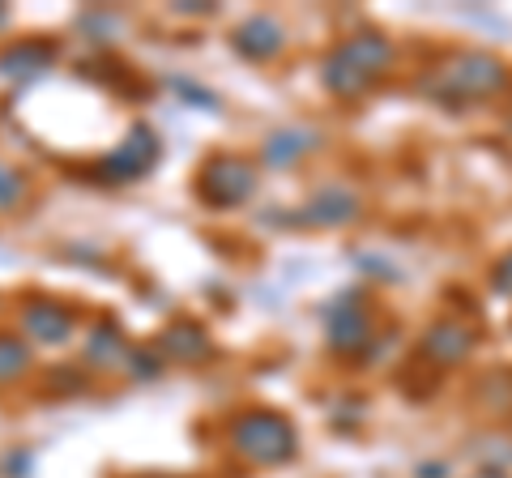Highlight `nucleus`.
Instances as JSON below:
<instances>
[{
  "label": "nucleus",
  "mask_w": 512,
  "mask_h": 478,
  "mask_svg": "<svg viewBox=\"0 0 512 478\" xmlns=\"http://www.w3.org/2000/svg\"><path fill=\"white\" fill-rule=\"evenodd\" d=\"M158 346L167 350V355L175 359H188V363H197V359H210V338H205V329L201 325H188V321H175L163 338H158Z\"/></svg>",
  "instance_id": "9"
},
{
  "label": "nucleus",
  "mask_w": 512,
  "mask_h": 478,
  "mask_svg": "<svg viewBox=\"0 0 512 478\" xmlns=\"http://www.w3.org/2000/svg\"><path fill=\"white\" fill-rule=\"evenodd\" d=\"M56 56V47H47V43H18V47H9V52H0V73H9V77H35L47 69V60Z\"/></svg>",
  "instance_id": "11"
},
{
  "label": "nucleus",
  "mask_w": 512,
  "mask_h": 478,
  "mask_svg": "<svg viewBox=\"0 0 512 478\" xmlns=\"http://www.w3.org/2000/svg\"><path fill=\"white\" fill-rule=\"evenodd\" d=\"M389 60H393V47L380 35H355L325 60V86L333 94H359L384 73Z\"/></svg>",
  "instance_id": "2"
},
{
  "label": "nucleus",
  "mask_w": 512,
  "mask_h": 478,
  "mask_svg": "<svg viewBox=\"0 0 512 478\" xmlns=\"http://www.w3.org/2000/svg\"><path fill=\"white\" fill-rule=\"evenodd\" d=\"M470 342H474V333L461 321H440V325H431V333L423 338V350L436 363H457L470 350Z\"/></svg>",
  "instance_id": "8"
},
{
  "label": "nucleus",
  "mask_w": 512,
  "mask_h": 478,
  "mask_svg": "<svg viewBox=\"0 0 512 478\" xmlns=\"http://www.w3.org/2000/svg\"><path fill=\"white\" fill-rule=\"evenodd\" d=\"M231 449L256 466H282L295 457V427L274 410H248L231 423Z\"/></svg>",
  "instance_id": "1"
},
{
  "label": "nucleus",
  "mask_w": 512,
  "mask_h": 478,
  "mask_svg": "<svg viewBox=\"0 0 512 478\" xmlns=\"http://www.w3.org/2000/svg\"><path fill=\"white\" fill-rule=\"evenodd\" d=\"M359 214V201L355 193H346V188H325L312 205H308V222H325V227H338V222H350Z\"/></svg>",
  "instance_id": "10"
},
{
  "label": "nucleus",
  "mask_w": 512,
  "mask_h": 478,
  "mask_svg": "<svg viewBox=\"0 0 512 478\" xmlns=\"http://www.w3.org/2000/svg\"><path fill=\"white\" fill-rule=\"evenodd\" d=\"M282 26L278 18H269V13H256V18H248L244 26L235 30V47H239V56H248V60H274L282 52Z\"/></svg>",
  "instance_id": "7"
},
{
  "label": "nucleus",
  "mask_w": 512,
  "mask_h": 478,
  "mask_svg": "<svg viewBox=\"0 0 512 478\" xmlns=\"http://www.w3.org/2000/svg\"><path fill=\"white\" fill-rule=\"evenodd\" d=\"M158 163V133L150 124H133L128 129V141H120V150H111L94 175L107 184H128V180H141L150 167Z\"/></svg>",
  "instance_id": "3"
},
{
  "label": "nucleus",
  "mask_w": 512,
  "mask_h": 478,
  "mask_svg": "<svg viewBox=\"0 0 512 478\" xmlns=\"http://www.w3.org/2000/svg\"><path fill=\"white\" fill-rule=\"evenodd\" d=\"M18 197H22V180H18V171L0 167V210H9V205H18Z\"/></svg>",
  "instance_id": "15"
},
{
  "label": "nucleus",
  "mask_w": 512,
  "mask_h": 478,
  "mask_svg": "<svg viewBox=\"0 0 512 478\" xmlns=\"http://www.w3.org/2000/svg\"><path fill=\"white\" fill-rule=\"evenodd\" d=\"M444 82L453 86L461 99H483V94H491V90L504 86V69L495 65V60L470 52V56H457V60H453V69L444 73Z\"/></svg>",
  "instance_id": "5"
},
{
  "label": "nucleus",
  "mask_w": 512,
  "mask_h": 478,
  "mask_svg": "<svg viewBox=\"0 0 512 478\" xmlns=\"http://www.w3.org/2000/svg\"><path fill=\"white\" fill-rule=\"evenodd\" d=\"M329 338H333V346H338V350H355L367 338L363 308H355V304H338V308H333L329 312Z\"/></svg>",
  "instance_id": "12"
},
{
  "label": "nucleus",
  "mask_w": 512,
  "mask_h": 478,
  "mask_svg": "<svg viewBox=\"0 0 512 478\" xmlns=\"http://www.w3.org/2000/svg\"><path fill=\"white\" fill-rule=\"evenodd\" d=\"M495 282H500V291H512V257L495 269Z\"/></svg>",
  "instance_id": "16"
},
{
  "label": "nucleus",
  "mask_w": 512,
  "mask_h": 478,
  "mask_svg": "<svg viewBox=\"0 0 512 478\" xmlns=\"http://www.w3.org/2000/svg\"><path fill=\"white\" fill-rule=\"evenodd\" d=\"M5 18H9V13H5V5H0V26H5Z\"/></svg>",
  "instance_id": "17"
},
{
  "label": "nucleus",
  "mask_w": 512,
  "mask_h": 478,
  "mask_svg": "<svg viewBox=\"0 0 512 478\" xmlns=\"http://www.w3.org/2000/svg\"><path fill=\"white\" fill-rule=\"evenodd\" d=\"M30 368V346L18 338H0V385L18 380Z\"/></svg>",
  "instance_id": "14"
},
{
  "label": "nucleus",
  "mask_w": 512,
  "mask_h": 478,
  "mask_svg": "<svg viewBox=\"0 0 512 478\" xmlns=\"http://www.w3.org/2000/svg\"><path fill=\"white\" fill-rule=\"evenodd\" d=\"M252 193V163L248 158H235V154H218L201 167L197 175V197L205 205H239Z\"/></svg>",
  "instance_id": "4"
},
{
  "label": "nucleus",
  "mask_w": 512,
  "mask_h": 478,
  "mask_svg": "<svg viewBox=\"0 0 512 478\" xmlns=\"http://www.w3.org/2000/svg\"><path fill=\"white\" fill-rule=\"evenodd\" d=\"M312 146H316V133H274L265 141V158L269 163H295V158Z\"/></svg>",
  "instance_id": "13"
},
{
  "label": "nucleus",
  "mask_w": 512,
  "mask_h": 478,
  "mask_svg": "<svg viewBox=\"0 0 512 478\" xmlns=\"http://www.w3.org/2000/svg\"><path fill=\"white\" fill-rule=\"evenodd\" d=\"M22 325L35 342L43 346H60L69 342L73 333V312H64L60 304H52V299H26L22 304Z\"/></svg>",
  "instance_id": "6"
}]
</instances>
